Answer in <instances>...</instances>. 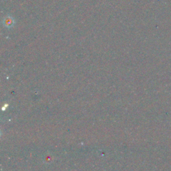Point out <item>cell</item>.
<instances>
[{
    "label": "cell",
    "mask_w": 171,
    "mask_h": 171,
    "mask_svg": "<svg viewBox=\"0 0 171 171\" xmlns=\"http://www.w3.org/2000/svg\"><path fill=\"white\" fill-rule=\"evenodd\" d=\"M5 26L7 27H11L12 26L13 23V20H12V18H7L6 20H5Z\"/></svg>",
    "instance_id": "obj_1"
}]
</instances>
